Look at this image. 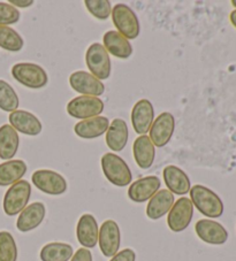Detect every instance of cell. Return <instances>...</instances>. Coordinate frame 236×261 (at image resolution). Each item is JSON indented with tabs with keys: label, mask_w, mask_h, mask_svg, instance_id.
I'll return each mask as SVG.
<instances>
[{
	"label": "cell",
	"mask_w": 236,
	"mask_h": 261,
	"mask_svg": "<svg viewBox=\"0 0 236 261\" xmlns=\"http://www.w3.org/2000/svg\"><path fill=\"white\" fill-rule=\"evenodd\" d=\"M189 192L190 200H192L194 207H196L204 217L217 219L224 214V202L211 189L201 186V184H196L192 187Z\"/></svg>",
	"instance_id": "6da1fadb"
},
{
	"label": "cell",
	"mask_w": 236,
	"mask_h": 261,
	"mask_svg": "<svg viewBox=\"0 0 236 261\" xmlns=\"http://www.w3.org/2000/svg\"><path fill=\"white\" fill-rule=\"evenodd\" d=\"M102 169L113 186L124 188L133 181V174L126 161L115 153H105L102 156Z\"/></svg>",
	"instance_id": "7a4b0ae2"
},
{
	"label": "cell",
	"mask_w": 236,
	"mask_h": 261,
	"mask_svg": "<svg viewBox=\"0 0 236 261\" xmlns=\"http://www.w3.org/2000/svg\"><path fill=\"white\" fill-rule=\"evenodd\" d=\"M31 196V186L28 181L21 179L11 186L4 197V212L8 217L20 214L28 205Z\"/></svg>",
	"instance_id": "3957f363"
},
{
	"label": "cell",
	"mask_w": 236,
	"mask_h": 261,
	"mask_svg": "<svg viewBox=\"0 0 236 261\" xmlns=\"http://www.w3.org/2000/svg\"><path fill=\"white\" fill-rule=\"evenodd\" d=\"M112 20L116 31L127 39H136L138 37L140 27L137 16L129 6L117 4L112 10Z\"/></svg>",
	"instance_id": "277c9868"
},
{
	"label": "cell",
	"mask_w": 236,
	"mask_h": 261,
	"mask_svg": "<svg viewBox=\"0 0 236 261\" xmlns=\"http://www.w3.org/2000/svg\"><path fill=\"white\" fill-rule=\"evenodd\" d=\"M12 76L20 84L29 89H42L49 82L48 74L44 68L30 62H21L13 66Z\"/></svg>",
	"instance_id": "5b68a950"
},
{
	"label": "cell",
	"mask_w": 236,
	"mask_h": 261,
	"mask_svg": "<svg viewBox=\"0 0 236 261\" xmlns=\"http://www.w3.org/2000/svg\"><path fill=\"white\" fill-rule=\"evenodd\" d=\"M85 62L89 70L99 81L107 80L111 75V59L102 44L93 43L85 53Z\"/></svg>",
	"instance_id": "8992f818"
},
{
	"label": "cell",
	"mask_w": 236,
	"mask_h": 261,
	"mask_svg": "<svg viewBox=\"0 0 236 261\" xmlns=\"http://www.w3.org/2000/svg\"><path fill=\"white\" fill-rule=\"evenodd\" d=\"M104 111V102L98 97L80 96L67 103V113L75 119L88 120L99 116Z\"/></svg>",
	"instance_id": "52a82bcc"
},
{
	"label": "cell",
	"mask_w": 236,
	"mask_h": 261,
	"mask_svg": "<svg viewBox=\"0 0 236 261\" xmlns=\"http://www.w3.org/2000/svg\"><path fill=\"white\" fill-rule=\"evenodd\" d=\"M34 186L46 195L60 196L67 190L65 177L57 172L49 169L36 170L31 176Z\"/></svg>",
	"instance_id": "ba28073f"
},
{
	"label": "cell",
	"mask_w": 236,
	"mask_h": 261,
	"mask_svg": "<svg viewBox=\"0 0 236 261\" xmlns=\"http://www.w3.org/2000/svg\"><path fill=\"white\" fill-rule=\"evenodd\" d=\"M194 217V205L189 198L182 197L174 202L169 212L167 224L173 232H181L189 227Z\"/></svg>",
	"instance_id": "9c48e42d"
},
{
	"label": "cell",
	"mask_w": 236,
	"mask_h": 261,
	"mask_svg": "<svg viewBox=\"0 0 236 261\" xmlns=\"http://www.w3.org/2000/svg\"><path fill=\"white\" fill-rule=\"evenodd\" d=\"M99 249L106 258L114 256L120 249V228L113 220H106L99 229Z\"/></svg>",
	"instance_id": "30bf717a"
},
{
	"label": "cell",
	"mask_w": 236,
	"mask_h": 261,
	"mask_svg": "<svg viewBox=\"0 0 236 261\" xmlns=\"http://www.w3.org/2000/svg\"><path fill=\"white\" fill-rule=\"evenodd\" d=\"M69 84L74 91L81 93V96L101 97L105 91V85L102 81L95 77L88 71L79 70L69 76Z\"/></svg>",
	"instance_id": "8fae6325"
},
{
	"label": "cell",
	"mask_w": 236,
	"mask_h": 261,
	"mask_svg": "<svg viewBox=\"0 0 236 261\" xmlns=\"http://www.w3.org/2000/svg\"><path fill=\"white\" fill-rule=\"evenodd\" d=\"M199 240H202L206 244L211 245H222L228 241V231L221 223L211 219H202L195 224Z\"/></svg>",
	"instance_id": "7c38bea8"
},
{
	"label": "cell",
	"mask_w": 236,
	"mask_h": 261,
	"mask_svg": "<svg viewBox=\"0 0 236 261\" xmlns=\"http://www.w3.org/2000/svg\"><path fill=\"white\" fill-rule=\"evenodd\" d=\"M175 129V119L173 114L164 112L157 116L150 129V139L154 146L162 147L169 144Z\"/></svg>",
	"instance_id": "4fadbf2b"
},
{
	"label": "cell",
	"mask_w": 236,
	"mask_h": 261,
	"mask_svg": "<svg viewBox=\"0 0 236 261\" xmlns=\"http://www.w3.org/2000/svg\"><path fill=\"white\" fill-rule=\"evenodd\" d=\"M154 121V109L152 103L148 99H142L137 101L131 111V124L136 132L142 136L147 135Z\"/></svg>",
	"instance_id": "5bb4252c"
},
{
	"label": "cell",
	"mask_w": 236,
	"mask_h": 261,
	"mask_svg": "<svg viewBox=\"0 0 236 261\" xmlns=\"http://www.w3.org/2000/svg\"><path fill=\"white\" fill-rule=\"evenodd\" d=\"M161 181L157 176H145L135 181L128 189V197L135 202L150 200L159 191Z\"/></svg>",
	"instance_id": "9a60e30c"
},
{
	"label": "cell",
	"mask_w": 236,
	"mask_h": 261,
	"mask_svg": "<svg viewBox=\"0 0 236 261\" xmlns=\"http://www.w3.org/2000/svg\"><path fill=\"white\" fill-rule=\"evenodd\" d=\"M10 123L16 132L28 136H37L43 130L37 116L27 111H14L10 114Z\"/></svg>",
	"instance_id": "2e32d148"
},
{
	"label": "cell",
	"mask_w": 236,
	"mask_h": 261,
	"mask_svg": "<svg viewBox=\"0 0 236 261\" xmlns=\"http://www.w3.org/2000/svg\"><path fill=\"white\" fill-rule=\"evenodd\" d=\"M98 223L91 214H83L80 218L76 227L77 241L85 249H93L98 243Z\"/></svg>",
	"instance_id": "e0dca14e"
},
{
	"label": "cell",
	"mask_w": 236,
	"mask_h": 261,
	"mask_svg": "<svg viewBox=\"0 0 236 261\" xmlns=\"http://www.w3.org/2000/svg\"><path fill=\"white\" fill-rule=\"evenodd\" d=\"M162 176H164V182L167 189L173 195L184 196L192 189L189 176L182 169L176 167V166L170 165L165 167L164 170H162Z\"/></svg>",
	"instance_id": "ac0fdd59"
},
{
	"label": "cell",
	"mask_w": 236,
	"mask_h": 261,
	"mask_svg": "<svg viewBox=\"0 0 236 261\" xmlns=\"http://www.w3.org/2000/svg\"><path fill=\"white\" fill-rule=\"evenodd\" d=\"M46 210L43 202H34L20 213L16 221V228L21 232H28L40 226L44 221Z\"/></svg>",
	"instance_id": "d6986e66"
},
{
	"label": "cell",
	"mask_w": 236,
	"mask_h": 261,
	"mask_svg": "<svg viewBox=\"0 0 236 261\" xmlns=\"http://www.w3.org/2000/svg\"><path fill=\"white\" fill-rule=\"evenodd\" d=\"M103 46L105 47L107 53L114 56L119 59H128L133 55V46L129 40L120 35L116 30H110L104 35Z\"/></svg>",
	"instance_id": "ffe728a7"
},
{
	"label": "cell",
	"mask_w": 236,
	"mask_h": 261,
	"mask_svg": "<svg viewBox=\"0 0 236 261\" xmlns=\"http://www.w3.org/2000/svg\"><path fill=\"white\" fill-rule=\"evenodd\" d=\"M110 127V121L105 116H96L88 120L77 122L74 127V132L77 136L84 139H93L101 137L107 132Z\"/></svg>",
	"instance_id": "44dd1931"
},
{
	"label": "cell",
	"mask_w": 236,
	"mask_h": 261,
	"mask_svg": "<svg viewBox=\"0 0 236 261\" xmlns=\"http://www.w3.org/2000/svg\"><path fill=\"white\" fill-rule=\"evenodd\" d=\"M174 205V195L169 190H159L149 200L147 215L151 220H159L169 214Z\"/></svg>",
	"instance_id": "7402d4cb"
},
{
	"label": "cell",
	"mask_w": 236,
	"mask_h": 261,
	"mask_svg": "<svg viewBox=\"0 0 236 261\" xmlns=\"http://www.w3.org/2000/svg\"><path fill=\"white\" fill-rule=\"evenodd\" d=\"M134 159L139 168L149 169L153 165L156 158V150L154 145L147 135H142L135 139L133 144Z\"/></svg>",
	"instance_id": "603a6c76"
},
{
	"label": "cell",
	"mask_w": 236,
	"mask_h": 261,
	"mask_svg": "<svg viewBox=\"0 0 236 261\" xmlns=\"http://www.w3.org/2000/svg\"><path fill=\"white\" fill-rule=\"evenodd\" d=\"M128 142V127L125 120L114 119L110 123L106 132V144L107 146L114 152L124 150Z\"/></svg>",
	"instance_id": "cb8c5ba5"
},
{
	"label": "cell",
	"mask_w": 236,
	"mask_h": 261,
	"mask_svg": "<svg viewBox=\"0 0 236 261\" xmlns=\"http://www.w3.org/2000/svg\"><path fill=\"white\" fill-rule=\"evenodd\" d=\"M19 135L11 124L0 127V158L7 161L14 158L19 150Z\"/></svg>",
	"instance_id": "d4e9b609"
},
{
	"label": "cell",
	"mask_w": 236,
	"mask_h": 261,
	"mask_svg": "<svg viewBox=\"0 0 236 261\" xmlns=\"http://www.w3.org/2000/svg\"><path fill=\"white\" fill-rule=\"evenodd\" d=\"M27 173V165L22 160H8L0 165V187L13 186Z\"/></svg>",
	"instance_id": "484cf974"
},
{
	"label": "cell",
	"mask_w": 236,
	"mask_h": 261,
	"mask_svg": "<svg viewBox=\"0 0 236 261\" xmlns=\"http://www.w3.org/2000/svg\"><path fill=\"white\" fill-rule=\"evenodd\" d=\"M74 251L69 244L66 243H49L40 250L42 261H69Z\"/></svg>",
	"instance_id": "4316f807"
},
{
	"label": "cell",
	"mask_w": 236,
	"mask_h": 261,
	"mask_svg": "<svg viewBox=\"0 0 236 261\" xmlns=\"http://www.w3.org/2000/svg\"><path fill=\"white\" fill-rule=\"evenodd\" d=\"M25 40L21 35L11 27H0V47L10 52H20Z\"/></svg>",
	"instance_id": "83f0119b"
},
{
	"label": "cell",
	"mask_w": 236,
	"mask_h": 261,
	"mask_svg": "<svg viewBox=\"0 0 236 261\" xmlns=\"http://www.w3.org/2000/svg\"><path fill=\"white\" fill-rule=\"evenodd\" d=\"M19 103V97L12 85L4 80H0V110L12 113L17 111Z\"/></svg>",
	"instance_id": "f1b7e54d"
},
{
	"label": "cell",
	"mask_w": 236,
	"mask_h": 261,
	"mask_svg": "<svg viewBox=\"0 0 236 261\" xmlns=\"http://www.w3.org/2000/svg\"><path fill=\"white\" fill-rule=\"evenodd\" d=\"M17 246L14 237L8 231H0V261H16Z\"/></svg>",
	"instance_id": "f546056e"
},
{
	"label": "cell",
	"mask_w": 236,
	"mask_h": 261,
	"mask_svg": "<svg viewBox=\"0 0 236 261\" xmlns=\"http://www.w3.org/2000/svg\"><path fill=\"white\" fill-rule=\"evenodd\" d=\"M84 5L90 14L98 20H107L112 13V6L108 0H85Z\"/></svg>",
	"instance_id": "4dcf8cb0"
},
{
	"label": "cell",
	"mask_w": 236,
	"mask_h": 261,
	"mask_svg": "<svg viewBox=\"0 0 236 261\" xmlns=\"http://www.w3.org/2000/svg\"><path fill=\"white\" fill-rule=\"evenodd\" d=\"M20 20V12L8 3H0V27L14 24Z\"/></svg>",
	"instance_id": "1f68e13d"
},
{
	"label": "cell",
	"mask_w": 236,
	"mask_h": 261,
	"mask_svg": "<svg viewBox=\"0 0 236 261\" xmlns=\"http://www.w3.org/2000/svg\"><path fill=\"white\" fill-rule=\"evenodd\" d=\"M110 261H136V253L131 249H125L112 256Z\"/></svg>",
	"instance_id": "d6a6232c"
},
{
	"label": "cell",
	"mask_w": 236,
	"mask_h": 261,
	"mask_svg": "<svg viewBox=\"0 0 236 261\" xmlns=\"http://www.w3.org/2000/svg\"><path fill=\"white\" fill-rule=\"evenodd\" d=\"M70 261H92V254L90 250L83 247V249L77 250L75 254H73Z\"/></svg>",
	"instance_id": "836d02e7"
},
{
	"label": "cell",
	"mask_w": 236,
	"mask_h": 261,
	"mask_svg": "<svg viewBox=\"0 0 236 261\" xmlns=\"http://www.w3.org/2000/svg\"><path fill=\"white\" fill-rule=\"evenodd\" d=\"M8 4H11L12 6H16V7H21V8H26V7H30L33 5L34 2L33 0H10Z\"/></svg>",
	"instance_id": "e575fe53"
},
{
	"label": "cell",
	"mask_w": 236,
	"mask_h": 261,
	"mask_svg": "<svg viewBox=\"0 0 236 261\" xmlns=\"http://www.w3.org/2000/svg\"><path fill=\"white\" fill-rule=\"evenodd\" d=\"M229 20H230V23L233 24L234 28H236V10H234L233 12L230 13V15H229Z\"/></svg>",
	"instance_id": "d590c367"
},
{
	"label": "cell",
	"mask_w": 236,
	"mask_h": 261,
	"mask_svg": "<svg viewBox=\"0 0 236 261\" xmlns=\"http://www.w3.org/2000/svg\"><path fill=\"white\" fill-rule=\"evenodd\" d=\"M231 5L236 8V0H231Z\"/></svg>",
	"instance_id": "8d00e7d4"
}]
</instances>
